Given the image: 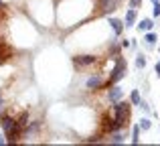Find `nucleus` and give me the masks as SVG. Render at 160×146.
<instances>
[{
  "instance_id": "1",
  "label": "nucleus",
  "mask_w": 160,
  "mask_h": 146,
  "mask_svg": "<svg viewBox=\"0 0 160 146\" xmlns=\"http://www.w3.org/2000/svg\"><path fill=\"white\" fill-rule=\"evenodd\" d=\"M109 106H112V120H109V124H108V132L126 130L130 118H132V103H130V99L128 102L120 99V102L109 103Z\"/></svg>"
},
{
  "instance_id": "2",
  "label": "nucleus",
  "mask_w": 160,
  "mask_h": 146,
  "mask_svg": "<svg viewBox=\"0 0 160 146\" xmlns=\"http://www.w3.org/2000/svg\"><path fill=\"white\" fill-rule=\"evenodd\" d=\"M0 130L6 134L8 144L20 142V132H22V126H20L18 118H14V116H10V114L0 116Z\"/></svg>"
},
{
  "instance_id": "3",
  "label": "nucleus",
  "mask_w": 160,
  "mask_h": 146,
  "mask_svg": "<svg viewBox=\"0 0 160 146\" xmlns=\"http://www.w3.org/2000/svg\"><path fill=\"white\" fill-rule=\"evenodd\" d=\"M112 61H113V67L109 69L106 87H108V85H113V83H120L122 79L126 77V71H128V61H126V57L122 55V53H120V55H116Z\"/></svg>"
},
{
  "instance_id": "4",
  "label": "nucleus",
  "mask_w": 160,
  "mask_h": 146,
  "mask_svg": "<svg viewBox=\"0 0 160 146\" xmlns=\"http://www.w3.org/2000/svg\"><path fill=\"white\" fill-rule=\"evenodd\" d=\"M122 2H124V0H98L95 12H98V16H112L113 12L120 8Z\"/></svg>"
},
{
  "instance_id": "5",
  "label": "nucleus",
  "mask_w": 160,
  "mask_h": 146,
  "mask_svg": "<svg viewBox=\"0 0 160 146\" xmlns=\"http://www.w3.org/2000/svg\"><path fill=\"white\" fill-rule=\"evenodd\" d=\"M106 81H108V77L103 73H91L85 79V89L91 91V93L99 91V89H106Z\"/></svg>"
},
{
  "instance_id": "6",
  "label": "nucleus",
  "mask_w": 160,
  "mask_h": 146,
  "mask_svg": "<svg viewBox=\"0 0 160 146\" xmlns=\"http://www.w3.org/2000/svg\"><path fill=\"white\" fill-rule=\"evenodd\" d=\"M106 98L109 103H116L120 99H124V87L120 83H113V85H108L106 87Z\"/></svg>"
},
{
  "instance_id": "7",
  "label": "nucleus",
  "mask_w": 160,
  "mask_h": 146,
  "mask_svg": "<svg viewBox=\"0 0 160 146\" xmlns=\"http://www.w3.org/2000/svg\"><path fill=\"white\" fill-rule=\"evenodd\" d=\"M99 61L98 55H79V57H73V65L75 69H85V67H91V65H95Z\"/></svg>"
},
{
  "instance_id": "8",
  "label": "nucleus",
  "mask_w": 160,
  "mask_h": 146,
  "mask_svg": "<svg viewBox=\"0 0 160 146\" xmlns=\"http://www.w3.org/2000/svg\"><path fill=\"white\" fill-rule=\"evenodd\" d=\"M108 24H109V28H112V33H113L116 39H120V37L124 35L126 27H124V20L122 18H118V16H108Z\"/></svg>"
},
{
  "instance_id": "9",
  "label": "nucleus",
  "mask_w": 160,
  "mask_h": 146,
  "mask_svg": "<svg viewBox=\"0 0 160 146\" xmlns=\"http://www.w3.org/2000/svg\"><path fill=\"white\" fill-rule=\"evenodd\" d=\"M142 35H144V39H142V45H144V49L146 51H152L154 47H156L158 45V35L154 31H146V33H142Z\"/></svg>"
},
{
  "instance_id": "10",
  "label": "nucleus",
  "mask_w": 160,
  "mask_h": 146,
  "mask_svg": "<svg viewBox=\"0 0 160 146\" xmlns=\"http://www.w3.org/2000/svg\"><path fill=\"white\" fill-rule=\"evenodd\" d=\"M124 27L126 28H132V27H136V23H138V8H130L128 6V10H126V14H124Z\"/></svg>"
},
{
  "instance_id": "11",
  "label": "nucleus",
  "mask_w": 160,
  "mask_h": 146,
  "mask_svg": "<svg viewBox=\"0 0 160 146\" xmlns=\"http://www.w3.org/2000/svg\"><path fill=\"white\" fill-rule=\"evenodd\" d=\"M154 27H156V23H154V18H150V16H144V18H140V20L136 23V31H138V33L154 31Z\"/></svg>"
},
{
  "instance_id": "12",
  "label": "nucleus",
  "mask_w": 160,
  "mask_h": 146,
  "mask_svg": "<svg viewBox=\"0 0 160 146\" xmlns=\"http://www.w3.org/2000/svg\"><path fill=\"white\" fill-rule=\"evenodd\" d=\"M134 67H136L138 71H144V69L148 67V55H146V53H136V57H134Z\"/></svg>"
},
{
  "instance_id": "13",
  "label": "nucleus",
  "mask_w": 160,
  "mask_h": 146,
  "mask_svg": "<svg viewBox=\"0 0 160 146\" xmlns=\"http://www.w3.org/2000/svg\"><path fill=\"white\" fill-rule=\"evenodd\" d=\"M108 142L109 144H126V134H124V130H113V132H109V136H108Z\"/></svg>"
},
{
  "instance_id": "14",
  "label": "nucleus",
  "mask_w": 160,
  "mask_h": 146,
  "mask_svg": "<svg viewBox=\"0 0 160 146\" xmlns=\"http://www.w3.org/2000/svg\"><path fill=\"white\" fill-rule=\"evenodd\" d=\"M138 126H140L142 132H148L150 128H152V118H150V116H142V118L138 120Z\"/></svg>"
},
{
  "instance_id": "15",
  "label": "nucleus",
  "mask_w": 160,
  "mask_h": 146,
  "mask_svg": "<svg viewBox=\"0 0 160 146\" xmlns=\"http://www.w3.org/2000/svg\"><path fill=\"white\" fill-rule=\"evenodd\" d=\"M140 134H142L140 126L134 124V126H132V134H130V142H132V144H140Z\"/></svg>"
},
{
  "instance_id": "16",
  "label": "nucleus",
  "mask_w": 160,
  "mask_h": 146,
  "mask_svg": "<svg viewBox=\"0 0 160 146\" xmlns=\"http://www.w3.org/2000/svg\"><path fill=\"white\" fill-rule=\"evenodd\" d=\"M138 108L142 110V114H144V116H154V112H152V108H150V103L146 102L144 98H142V102L138 103Z\"/></svg>"
},
{
  "instance_id": "17",
  "label": "nucleus",
  "mask_w": 160,
  "mask_h": 146,
  "mask_svg": "<svg viewBox=\"0 0 160 146\" xmlns=\"http://www.w3.org/2000/svg\"><path fill=\"white\" fill-rule=\"evenodd\" d=\"M140 102H142L140 89H132V91H130V103H132V106H138Z\"/></svg>"
},
{
  "instance_id": "18",
  "label": "nucleus",
  "mask_w": 160,
  "mask_h": 146,
  "mask_svg": "<svg viewBox=\"0 0 160 146\" xmlns=\"http://www.w3.org/2000/svg\"><path fill=\"white\" fill-rule=\"evenodd\" d=\"M152 18H160V0L152 4Z\"/></svg>"
},
{
  "instance_id": "19",
  "label": "nucleus",
  "mask_w": 160,
  "mask_h": 146,
  "mask_svg": "<svg viewBox=\"0 0 160 146\" xmlns=\"http://www.w3.org/2000/svg\"><path fill=\"white\" fill-rule=\"evenodd\" d=\"M142 2H144V0H128V6L130 8H138V10H140Z\"/></svg>"
},
{
  "instance_id": "20",
  "label": "nucleus",
  "mask_w": 160,
  "mask_h": 146,
  "mask_svg": "<svg viewBox=\"0 0 160 146\" xmlns=\"http://www.w3.org/2000/svg\"><path fill=\"white\" fill-rule=\"evenodd\" d=\"M130 51H138V39H130Z\"/></svg>"
},
{
  "instance_id": "21",
  "label": "nucleus",
  "mask_w": 160,
  "mask_h": 146,
  "mask_svg": "<svg viewBox=\"0 0 160 146\" xmlns=\"http://www.w3.org/2000/svg\"><path fill=\"white\" fill-rule=\"evenodd\" d=\"M120 45H122V49H130V39H122L120 37Z\"/></svg>"
},
{
  "instance_id": "22",
  "label": "nucleus",
  "mask_w": 160,
  "mask_h": 146,
  "mask_svg": "<svg viewBox=\"0 0 160 146\" xmlns=\"http://www.w3.org/2000/svg\"><path fill=\"white\" fill-rule=\"evenodd\" d=\"M154 73H156V77L160 79V59L156 61V63H154Z\"/></svg>"
},
{
  "instance_id": "23",
  "label": "nucleus",
  "mask_w": 160,
  "mask_h": 146,
  "mask_svg": "<svg viewBox=\"0 0 160 146\" xmlns=\"http://www.w3.org/2000/svg\"><path fill=\"white\" fill-rule=\"evenodd\" d=\"M4 144H8V140H6V134H4V132H0V146H4Z\"/></svg>"
},
{
  "instance_id": "24",
  "label": "nucleus",
  "mask_w": 160,
  "mask_h": 146,
  "mask_svg": "<svg viewBox=\"0 0 160 146\" xmlns=\"http://www.w3.org/2000/svg\"><path fill=\"white\" fill-rule=\"evenodd\" d=\"M4 8H6V2H4V0H0V10H4Z\"/></svg>"
},
{
  "instance_id": "25",
  "label": "nucleus",
  "mask_w": 160,
  "mask_h": 146,
  "mask_svg": "<svg viewBox=\"0 0 160 146\" xmlns=\"http://www.w3.org/2000/svg\"><path fill=\"white\" fill-rule=\"evenodd\" d=\"M0 99H4V98H2V89H0Z\"/></svg>"
},
{
  "instance_id": "26",
  "label": "nucleus",
  "mask_w": 160,
  "mask_h": 146,
  "mask_svg": "<svg viewBox=\"0 0 160 146\" xmlns=\"http://www.w3.org/2000/svg\"><path fill=\"white\" fill-rule=\"evenodd\" d=\"M156 47H158V53H160V43H158V45H156Z\"/></svg>"
},
{
  "instance_id": "27",
  "label": "nucleus",
  "mask_w": 160,
  "mask_h": 146,
  "mask_svg": "<svg viewBox=\"0 0 160 146\" xmlns=\"http://www.w3.org/2000/svg\"><path fill=\"white\" fill-rule=\"evenodd\" d=\"M150 2H152V4H154V2H158V0H150Z\"/></svg>"
}]
</instances>
